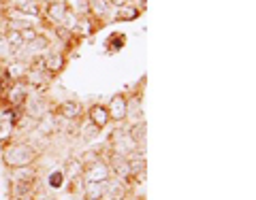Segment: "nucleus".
Masks as SVG:
<instances>
[{
	"instance_id": "11",
	"label": "nucleus",
	"mask_w": 256,
	"mask_h": 200,
	"mask_svg": "<svg viewBox=\"0 0 256 200\" xmlns=\"http://www.w3.org/2000/svg\"><path fill=\"white\" fill-rule=\"evenodd\" d=\"M143 15V11H139L134 4H126L120 6V9H114V17H111V23H124V21H134Z\"/></svg>"
},
{
	"instance_id": "14",
	"label": "nucleus",
	"mask_w": 256,
	"mask_h": 200,
	"mask_svg": "<svg viewBox=\"0 0 256 200\" xmlns=\"http://www.w3.org/2000/svg\"><path fill=\"white\" fill-rule=\"evenodd\" d=\"M84 200H105V186L102 183H88L84 181Z\"/></svg>"
},
{
	"instance_id": "12",
	"label": "nucleus",
	"mask_w": 256,
	"mask_h": 200,
	"mask_svg": "<svg viewBox=\"0 0 256 200\" xmlns=\"http://www.w3.org/2000/svg\"><path fill=\"white\" fill-rule=\"evenodd\" d=\"M11 173V179L13 181H22V183H38V171L36 166H26V169H15L9 171Z\"/></svg>"
},
{
	"instance_id": "7",
	"label": "nucleus",
	"mask_w": 256,
	"mask_h": 200,
	"mask_svg": "<svg viewBox=\"0 0 256 200\" xmlns=\"http://www.w3.org/2000/svg\"><path fill=\"white\" fill-rule=\"evenodd\" d=\"M86 119H88L90 124H94V126L102 132V130H105V128L111 124L107 105H102V102H92V105L88 107V111H86Z\"/></svg>"
},
{
	"instance_id": "20",
	"label": "nucleus",
	"mask_w": 256,
	"mask_h": 200,
	"mask_svg": "<svg viewBox=\"0 0 256 200\" xmlns=\"http://www.w3.org/2000/svg\"><path fill=\"white\" fill-rule=\"evenodd\" d=\"M38 2H41V4L45 6V4H54V2H60V0H38Z\"/></svg>"
},
{
	"instance_id": "9",
	"label": "nucleus",
	"mask_w": 256,
	"mask_h": 200,
	"mask_svg": "<svg viewBox=\"0 0 256 200\" xmlns=\"http://www.w3.org/2000/svg\"><path fill=\"white\" fill-rule=\"evenodd\" d=\"M90 17L105 28L107 23H111V17H114V6L107 0H90Z\"/></svg>"
},
{
	"instance_id": "13",
	"label": "nucleus",
	"mask_w": 256,
	"mask_h": 200,
	"mask_svg": "<svg viewBox=\"0 0 256 200\" xmlns=\"http://www.w3.org/2000/svg\"><path fill=\"white\" fill-rule=\"evenodd\" d=\"M126 45V34L124 32H111L105 41V53L107 55H114L118 51H122V47Z\"/></svg>"
},
{
	"instance_id": "16",
	"label": "nucleus",
	"mask_w": 256,
	"mask_h": 200,
	"mask_svg": "<svg viewBox=\"0 0 256 200\" xmlns=\"http://www.w3.org/2000/svg\"><path fill=\"white\" fill-rule=\"evenodd\" d=\"M47 188L50 190H64L66 188V175L62 169H56L47 175Z\"/></svg>"
},
{
	"instance_id": "19",
	"label": "nucleus",
	"mask_w": 256,
	"mask_h": 200,
	"mask_svg": "<svg viewBox=\"0 0 256 200\" xmlns=\"http://www.w3.org/2000/svg\"><path fill=\"white\" fill-rule=\"evenodd\" d=\"M107 2L114 6V9H120V6H126V4H134L132 0H107Z\"/></svg>"
},
{
	"instance_id": "8",
	"label": "nucleus",
	"mask_w": 256,
	"mask_h": 200,
	"mask_svg": "<svg viewBox=\"0 0 256 200\" xmlns=\"http://www.w3.org/2000/svg\"><path fill=\"white\" fill-rule=\"evenodd\" d=\"M102 186H105V200H126L128 196H132V188L116 177H109Z\"/></svg>"
},
{
	"instance_id": "10",
	"label": "nucleus",
	"mask_w": 256,
	"mask_h": 200,
	"mask_svg": "<svg viewBox=\"0 0 256 200\" xmlns=\"http://www.w3.org/2000/svg\"><path fill=\"white\" fill-rule=\"evenodd\" d=\"M128 137L132 139V143L137 145V149H143V145H146V137H148V124L146 119H134V122L126 128ZM146 151V149H143Z\"/></svg>"
},
{
	"instance_id": "5",
	"label": "nucleus",
	"mask_w": 256,
	"mask_h": 200,
	"mask_svg": "<svg viewBox=\"0 0 256 200\" xmlns=\"http://www.w3.org/2000/svg\"><path fill=\"white\" fill-rule=\"evenodd\" d=\"M107 111H109V119L111 124H124L128 119V98H126V90L124 92H116L107 102Z\"/></svg>"
},
{
	"instance_id": "3",
	"label": "nucleus",
	"mask_w": 256,
	"mask_h": 200,
	"mask_svg": "<svg viewBox=\"0 0 256 200\" xmlns=\"http://www.w3.org/2000/svg\"><path fill=\"white\" fill-rule=\"evenodd\" d=\"M50 113L56 117V119H60V122H82V119L86 117L84 113V105L79 100H62L58 102Z\"/></svg>"
},
{
	"instance_id": "4",
	"label": "nucleus",
	"mask_w": 256,
	"mask_h": 200,
	"mask_svg": "<svg viewBox=\"0 0 256 200\" xmlns=\"http://www.w3.org/2000/svg\"><path fill=\"white\" fill-rule=\"evenodd\" d=\"M66 64H68V55L64 53V51H60V49H50V51H47L43 58H41V66H43V70L47 73V77H50L52 81H54V79L58 77V75L64 73Z\"/></svg>"
},
{
	"instance_id": "1",
	"label": "nucleus",
	"mask_w": 256,
	"mask_h": 200,
	"mask_svg": "<svg viewBox=\"0 0 256 200\" xmlns=\"http://www.w3.org/2000/svg\"><path fill=\"white\" fill-rule=\"evenodd\" d=\"M0 158H2V164L9 171L15 169H26V166H36V162L41 160V149L32 143L26 141H11L6 143L4 147H0Z\"/></svg>"
},
{
	"instance_id": "6",
	"label": "nucleus",
	"mask_w": 256,
	"mask_h": 200,
	"mask_svg": "<svg viewBox=\"0 0 256 200\" xmlns=\"http://www.w3.org/2000/svg\"><path fill=\"white\" fill-rule=\"evenodd\" d=\"M82 177L88 183H105L111 177V169H109L107 160H94V162L86 164Z\"/></svg>"
},
{
	"instance_id": "2",
	"label": "nucleus",
	"mask_w": 256,
	"mask_h": 200,
	"mask_svg": "<svg viewBox=\"0 0 256 200\" xmlns=\"http://www.w3.org/2000/svg\"><path fill=\"white\" fill-rule=\"evenodd\" d=\"M30 94H32L30 87L24 81H13L2 94H0V105H6V107L24 111V107H26V102L30 98Z\"/></svg>"
},
{
	"instance_id": "17",
	"label": "nucleus",
	"mask_w": 256,
	"mask_h": 200,
	"mask_svg": "<svg viewBox=\"0 0 256 200\" xmlns=\"http://www.w3.org/2000/svg\"><path fill=\"white\" fill-rule=\"evenodd\" d=\"M13 137H15V126L11 122L0 119V147H4L6 143H11Z\"/></svg>"
},
{
	"instance_id": "15",
	"label": "nucleus",
	"mask_w": 256,
	"mask_h": 200,
	"mask_svg": "<svg viewBox=\"0 0 256 200\" xmlns=\"http://www.w3.org/2000/svg\"><path fill=\"white\" fill-rule=\"evenodd\" d=\"M79 132H82L79 137H82L86 143H92V141H96V139L100 137V130H98V128H96L94 124L88 122L86 117L82 119V124H79Z\"/></svg>"
},
{
	"instance_id": "18",
	"label": "nucleus",
	"mask_w": 256,
	"mask_h": 200,
	"mask_svg": "<svg viewBox=\"0 0 256 200\" xmlns=\"http://www.w3.org/2000/svg\"><path fill=\"white\" fill-rule=\"evenodd\" d=\"M73 11L77 17H90V0H75Z\"/></svg>"
}]
</instances>
